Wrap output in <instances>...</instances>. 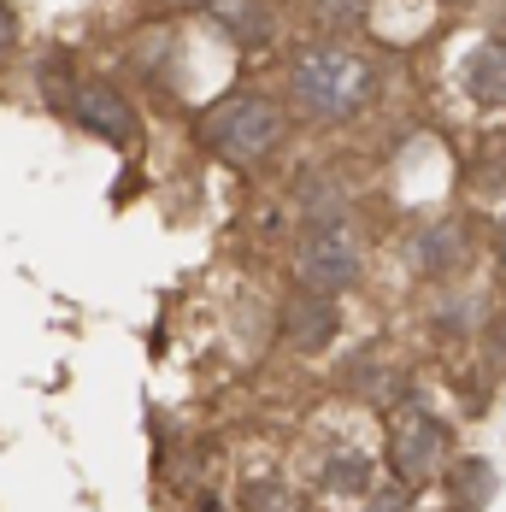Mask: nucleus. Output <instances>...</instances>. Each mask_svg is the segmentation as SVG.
<instances>
[{"mask_svg":"<svg viewBox=\"0 0 506 512\" xmlns=\"http://www.w3.org/2000/svg\"><path fill=\"white\" fill-rule=\"evenodd\" d=\"M77 118L95 124V130H106L112 142H130V136H136V112L124 106L118 89H106V83H83V95H77Z\"/></svg>","mask_w":506,"mask_h":512,"instance_id":"3","label":"nucleus"},{"mask_svg":"<svg viewBox=\"0 0 506 512\" xmlns=\"http://www.w3.org/2000/svg\"><path fill=\"white\" fill-rule=\"evenodd\" d=\"M371 89V71L359 65L354 53L342 48H312L295 59V95H301L312 112H348Z\"/></svg>","mask_w":506,"mask_h":512,"instance_id":"1","label":"nucleus"},{"mask_svg":"<svg viewBox=\"0 0 506 512\" xmlns=\"http://www.w3.org/2000/svg\"><path fill=\"white\" fill-rule=\"evenodd\" d=\"M271 136H277V112H271L265 101H253V95H236V101H224V106L206 112V142H212L218 154H230V159L265 154Z\"/></svg>","mask_w":506,"mask_h":512,"instance_id":"2","label":"nucleus"},{"mask_svg":"<svg viewBox=\"0 0 506 512\" xmlns=\"http://www.w3.org/2000/svg\"><path fill=\"white\" fill-rule=\"evenodd\" d=\"M12 36H18V24H12V12H6V0H0V53L12 48Z\"/></svg>","mask_w":506,"mask_h":512,"instance_id":"4","label":"nucleus"}]
</instances>
